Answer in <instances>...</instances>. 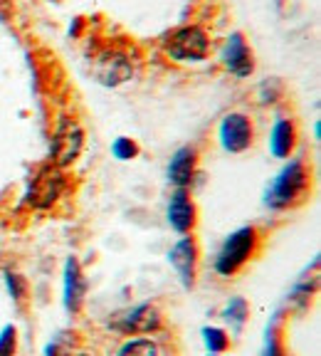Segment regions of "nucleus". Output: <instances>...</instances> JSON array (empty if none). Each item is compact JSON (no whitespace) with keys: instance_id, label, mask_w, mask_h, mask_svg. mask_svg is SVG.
Segmentation results:
<instances>
[{"instance_id":"f257e3e1","label":"nucleus","mask_w":321,"mask_h":356,"mask_svg":"<svg viewBox=\"0 0 321 356\" xmlns=\"http://www.w3.org/2000/svg\"><path fill=\"white\" fill-rule=\"evenodd\" d=\"M309 188V173H306L304 163L292 161L289 166H284L279 171V176L274 178V184L267 191V206L274 211H282L294 203H299L302 195Z\"/></svg>"},{"instance_id":"f03ea898","label":"nucleus","mask_w":321,"mask_h":356,"mask_svg":"<svg viewBox=\"0 0 321 356\" xmlns=\"http://www.w3.org/2000/svg\"><path fill=\"white\" fill-rule=\"evenodd\" d=\"M255 243H257L255 228L235 230V233L225 240V245H222L220 255H217V260H215V270L220 275H225V277L235 275L240 267L247 262V257L252 255V250H255Z\"/></svg>"},{"instance_id":"7ed1b4c3","label":"nucleus","mask_w":321,"mask_h":356,"mask_svg":"<svg viewBox=\"0 0 321 356\" xmlns=\"http://www.w3.org/2000/svg\"><path fill=\"white\" fill-rule=\"evenodd\" d=\"M208 50H211L208 35L198 25L176 30L166 42V52L178 62H200L208 57Z\"/></svg>"},{"instance_id":"20e7f679","label":"nucleus","mask_w":321,"mask_h":356,"mask_svg":"<svg viewBox=\"0 0 321 356\" xmlns=\"http://www.w3.org/2000/svg\"><path fill=\"white\" fill-rule=\"evenodd\" d=\"M82 144H84L82 127L74 119L62 117L55 129V136H52V161H55V166L65 168L77 161Z\"/></svg>"},{"instance_id":"39448f33","label":"nucleus","mask_w":321,"mask_h":356,"mask_svg":"<svg viewBox=\"0 0 321 356\" xmlns=\"http://www.w3.org/2000/svg\"><path fill=\"white\" fill-rule=\"evenodd\" d=\"M220 144L230 154H240L252 144V124L245 114H227L220 122Z\"/></svg>"},{"instance_id":"423d86ee","label":"nucleus","mask_w":321,"mask_h":356,"mask_svg":"<svg viewBox=\"0 0 321 356\" xmlns=\"http://www.w3.org/2000/svg\"><path fill=\"white\" fill-rule=\"evenodd\" d=\"M111 327L122 334H149L160 327V314L156 307L139 305V307H133V309L124 312V314H119V317L111 322Z\"/></svg>"},{"instance_id":"0eeeda50","label":"nucleus","mask_w":321,"mask_h":356,"mask_svg":"<svg viewBox=\"0 0 321 356\" xmlns=\"http://www.w3.org/2000/svg\"><path fill=\"white\" fill-rule=\"evenodd\" d=\"M62 191V176L57 171V166H47L33 178V186H30L28 203L38 208H47L50 203H55L57 195Z\"/></svg>"},{"instance_id":"6e6552de","label":"nucleus","mask_w":321,"mask_h":356,"mask_svg":"<svg viewBox=\"0 0 321 356\" xmlns=\"http://www.w3.org/2000/svg\"><path fill=\"white\" fill-rule=\"evenodd\" d=\"M168 260L176 267L178 277L186 287H193L195 282V265H198V245L193 238H183L173 245V250L168 252Z\"/></svg>"},{"instance_id":"1a4fd4ad","label":"nucleus","mask_w":321,"mask_h":356,"mask_svg":"<svg viewBox=\"0 0 321 356\" xmlns=\"http://www.w3.org/2000/svg\"><path fill=\"white\" fill-rule=\"evenodd\" d=\"M84 295H87V282L82 277L79 262L74 257H69L65 265V307L67 312H79L82 309Z\"/></svg>"},{"instance_id":"9d476101","label":"nucleus","mask_w":321,"mask_h":356,"mask_svg":"<svg viewBox=\"0 0 321 356\" xmlns=\"http://www.w3.org/2000/svg\"><path fill=\"white\" fill-rule=\"evenodd\" d=\"M168 222L178 233H188L195 225V206L186 193V188H178L173 193L171 203H168Z\"/></svg>"},{"instance_id":"9b49d317","label":"nucleus","mask_w":321,"mask_h":356,"mask_svg":"<svg viewBox=\"0 0 321 356\" xmlns=\"http://www.w3.org/2000/svg\"><path fill=\"white\" fill-rule=\"evenodd\" d=\"M222 60H225L227 70H230L233 74H238V77H247V74L252 72V55H249L242 35H238V33L227 40Z\"/></svg>"},{"instance_id":"f8f14e48","label":"nucleus","mask_w":321,"mask_h":356,"mask_svg":"<svg viewBox=\"0 0 321 356\" xmlns=\"http://www.w3.org/2000/svg\"><path fill=\"white\" fill-rule=\"evenodd\" d=\"M195 173V151L193 149H178L176 156L171 159V166H168V178L178 188H186V186L193 181Z\"/></svg>"},{"instance_id":"ddd939ff","label":"nucleus","mask_w":321,"mask_h":356,"mask_svg":"<svg viewBox=\"0 0 321 356\" xmlns=\"http://www.w3.org/2000/svg\"><path fill=\"white\" fill-rule=\"evenodd\" d=\"M294 136H297V131H294V124L289 122V119H279V122L274 124V129H272V136H270L272 154L277 156V159H284V156L292 154Z\"/></svg>"},{"instance_id":"4468645a","label":"nucleus","mask_w":321,"mask_h":356,"mask_svg":"<svg viewBox=\"0 0 321 356\" xmlns=\"http://www.w3.org/2000/svg\"><path fill=\"white\" fill-rule=\"evenodd\" d=\"M117 356H158V346L151 339H133L126 341Z\"/></svg>"},{"instance_id":"2eb2a0df","label":"nucleus","mask_w":321,"mask_h":356,"mask_svg":"<svg viewBox=\"0 0 321 356\" xmlns=\"http://www.w3.org/2000/svg\"><path fill=\"white\" fill-rule=\"evenodd\" d=\"M203 337H205V346H208L211 354H222V351L227 349V337L222 329L208 327V329H203Z\"/></svg>"},{"instance_id":"dca6fc26","label":"nucleus","mask_w":321,"mask_h":356,"mask_svg":"<svg viewBox=\"0 0 321 356\" xmlns=\"http://www.w3.org/2000/svg\"><path fill=\"white\" fill-rule=\"evenodd\" d=\"M225 317L235 324V327H242V322L247 319V302L242 297H235L225 309Z\"/></svg>"},{"instance_id":"f3484780","label":"nucleus","mask_w":321,"mask_h":356,"mask_svg":"<svg viewBox=\"0 0 321 356\" xmlns=\"http://www.w3.org/2000/svg\"><path fill=\"white\" fill-rule=\"evenodd\" d=\"M15 349H17V332L13 324H8L0 332V356H15Z\"/></svg>"},{"instance_id":"a211bd4d","label":"nucleus","mask_w":321,"mask_h":356,"mask_svg":"<svg viewBox=\"0 0 321 356\" xmlns=\"http://www.w3.org/2000/svg\"><path fill=\"white\" fill-rule=\"evenodd\" d=\"M111 151H114V156H117V159H122V161H129V159H133V156L139 154V146L133 144L131 139H126V136H122V139L114 141Z\"/></svg>"},{"instance_id":"6ab92c4d","label":"nucleus","mask_w":321,"mask_h":356,"mask_svg":"<svg viewBox=\"0 0 321 356\" xmlns=\"http://www.w3.org/2000/svg\"><path fill=\"white\" fill-rule=\"evenodd\" d=\"M8 287H10L15 300H22V297H25V282H22L20 275H13V273L8 275Z\"/></svg>"},{"instance_id":"aec40b11","label":"nucleus","mask_w":321,"mask_h":356,"mask_svg":"<svg viewBox=\"0 0 321 356\" xmlns=\"http://www.w3.org/2000/svg\"><path fill=\"white\" fill-rule=\"evenodd\" d=\"M267 337H270V339H267V351H265V356H282V351H279L277 339H274V332L267 334Z\"/></svg>"}]
</instances>
